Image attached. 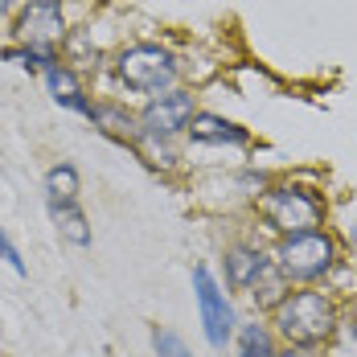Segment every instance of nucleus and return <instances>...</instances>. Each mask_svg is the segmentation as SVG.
I'll return each mask as SVG.
<instances>
[{"instance_id":"obj_1","label":"nucleus","mask_w":357,"mask_h":357,"mask_svg":"<svg viewBox=\"0 0 357 357\" xmlns=\"http://www.w3.org/2000/svg\"><path fill=\"white\" fill-rule=\"evenodd\" d=\"M341 312H337V300L324 291V287H291L284 300L275 304L271 312V328L275 337L291 345V349H321L324 341L337 333Z\"/></svg>"},{"instance_id":"obj_2","label":"nucleus","mask_w":357,"mask_h":357,"mask_svg":"<svg viewBox=\"0 0 357 357\" xmlns=\"http://www.w3.org/2000/svg\"><path fill=\"white\" fill-rule=\"evenodd\" d=\"M107 74L115 78L119 91L156 99L181 86V58L160 41H123L107 58Z\"/></svg>"},{"instance_id":"obj_3","label":"nucleus","mask_w":357,"mask_h":357,"mask_svg":"<svg viewBox=\"0 0 357 357\" xmlns=\"http://www.w3.org/2000/svg\"><path fill=\"white\" fill-rule=\"evenodd\" d=\"M255 218L275 238H287V234H304V230H324L328 206L317 189L284 181V185H267L255 193Z\"/></svg>"},{"instance_id":"obj_4","label":"nucleus","mask_w":357,"mask_h":357,"mask_svg":"<svg viewBox=\"0 0 357 357\" xmlns=\"http://www.w3.org/2000/svg\"><path fill=\"white\" fill-rule=\"evenodd\" d=\"M271 263L291 287H321L337 271L341 247H337V238L328 230H304V234L275 238Z\"/></svg>"},{"instance_id":"obj_5","label":"nucleus","mask_w":357,"mask_h":357,"mask_svg":"<svg viewBox=\"0 0 357 357\" xmlns=\"http://www.w3.org/2000/svg\"><path fill=\"white\" fill-rule=\"evenodd\" d=\"M70 4L66 0H21V8L8 17V41L33 45L45 54H62V41L70 37Z\"/></svg>"},{"instance_id":"obj_6","label":"nucleus","mask_w":357,"mask_h":357,"mask_svg":"<svg viewBox=\"0 0 357 357\" xmlns=\"http://www.w3.org/2000/svg\"><path fill=\"white\" fill-rule=\"evenodd\" d=\"M193 300H197V317H202V333L210 341V349H226L234 345V333H238V317H234V304L226 296V287L218 284V275L197 263L193 267Z\"/></svg>"},{"instance_id":"obj_7","label":"nucleus","mask_w":357,"mask_h":357,"mask_svg":"<svg viewBox=\"0 0 357 357\" xmlns=\"http://www.w3.org/2000/svg\"><path fill=\"white\" fill-rule=\"evenodd\" d=\"M197 95L189 91V86H177V91H165V95H156V99H144L140 107V136L148 140H181L185 132H189V123H193V115H197Z\"/></svg>"},{"instance_id":"obj_8","label":"nucleus","mask_w":357,"mask_h":357,"mask_svg":"<svg viewBox=\"0 0 357 357\" xmlns=\"http://www.w3.org/2000/svg\"><path fill=\"white\" fill-rule=\"evenodd\" d=\"M275 263H271V255L263 247H250V243H234V247H226L222 255V275H226V287L230 291H247L259 284L267 271H271Z\"/></svg>"},{"instance_id":"obj_9","label":"nucleus","mask_w":357,"mask_h":357,"mask_svg":"<svg viewBox=\"0 0 357 357\" xmlns=\"http://www.w3.org/2000/svg\"><path fill=\"white\" fill-rule=\"evenodd\" d=\"M86 119H91L95 132L107 136V140L128 144V148L140 144V111H132L128 103H119V99H95V107H91Z\"/></svg>"},{"instance_id":"obj_10","label":"nucleus","mask_w":357,"mask_h":357,"mask_svg":"<svg viewBox=\"0 0 357 357\" xmlns=\"http://www.w3.org/2000/svg\"><path fill=\"white\" fill-rule=\"evenodd\" d=\"M189 144H210V148H247L250 144V128H243L238 119H226L218 111H197L189 132H185Z\"/></svg>"},{"instance_id":"obj_11","label":"nucleus","mask_w":357,"mask_h":357,"mask_svg":"<svg viewBox=\"0 0 357 357\" xmlns=\"http://www.w3.org/2000/svg\"><path fill=\"white\" fill-rule=\"evenodd\" d=\"M62 62L74 66L78 74H95L107 66V54H103V45L95 41V25H74L70 37L62 41Z\"/></svg>"},{"instance_id":"obj_12","label":"nucleus","mask_w":357,"mask_h":357,"mask_svg":"<svg viewBox=\"0 0 357 357\" xmlns=\"http://www.w3.org/2000/svg\"><path fill=\"white\" fill-rule=\"evenodd\" d=\"M45 214L58 226V234L74 243V247H91V218L78 202H58V197H45Z\"/></svg>"},{"instance_id":"obj_13","label":"nucleus","mask_w":357,"mask_h":357,"mask_svg":"<svg viewBox=\"0 0 357 357\" xmlns=\"http://www.w3.org/2000/svg\"><path fill=\"white\" fill-rule=\"evenodd\" d=\"M280 354V337L271 321H247L234 333V357H275Z\"/></svg>"},{"instance_id":"obj_14","label":"nucleus","mask_w":357,"mask_h":357,"mask_svg":"<svg viewBox=\"0 0 357 357\" xmlns=\"http://www.w3.org/2000/svg\"><path fill=\"white\" fill-rule=\"evenodd\" d=\"M82 193V177L70 160H58L45 169V197H58V202H78Z\"/></svg>"},{"instance_id":"obj_15","label":"nucleus","mask_w":357,"mask_h":357,"mask_svg":"<svg viewBox=\"0 0 357 357\" xmlns=\"http://www.w3.org/2000/svg\"><path fill=\"white\" fill-rule=\"evenodd\" d=\"M41 82H45V91H50V99L54 103H66L70 95H78V91H86V82H82V74L74 70V66H66L62 58L50 66V70L41 74Z\"/></svg>"},{"instance_id":"obj_16","label":"nucleus","mask_w":357,"mask_h":357,"mask_svg":"<svg viewBox=\"0 0 357 357\" xmlns=\"http://www.w3.org/2000/svg\"><path fill=\"white\" fill-rule=\"evenodd\" d=\"M58 58H62V54H45V50H33V45H17V41L0 45V62H13V66H21V70L37 74V78L50 70Z\"/></svg>"},{"instance_id":"obj_17","label":"nucleus","mask_w":357,"mask_h":357,"mask_svg":"<svg viewBox=\"0 0 357 357\" xmlns=\"http://www.w3.org/2000/svg\"><path fill=\"white\" fill-rule=\"evenodd\" d=\"M287 291H291V284H287L284 275H280V271L271 267V271H267V275H263L259 284L250 287V300L259 304V312H267V317H271V312H275V304L284 300Z\"/></svg>"},{"instance_id":"obj_18","label":"nucleus","mask_w":357,"mask_h":357,"mask_svg":"<svg viewBox=\"0 0 357 357\" xmlns=\"http://www.w3.org/2000/svg\"><path fill=\"white\" fill-rule=\"evenodd\" d=\"M152 354L156 357H193L189 345L181 341L173 328H165V324H152Z\"/></svg>"},{"instance_id":"obj_19","label":"nucleus","mask_w":357,"mask_h":357,"mask_svg":"<svg viewBox=\"0 0 357 357\" xmlns=\"http://www.w3.org/2000/svg\"><path fill=\"white\" fill-rule=\"evenodd\" d=\"M0 263L13 271V275H29V267H25V259H21V250H17V243L8 238V230L0 226Z\"/></svg>"},{"instance_id":"obj_20","label":"nucleus","mask_w":357,"mask_h":357,"mask_svg":"<svg viewBox=\"0 0 357 357\" xmlns=\"http://www.w3.org/2000/svg\"><path fill=\"white\" fill-rule=\"evenodd\" d=\"M17 8H21V0H0V21H8Z\"/></svg>"},{"instance_id":"obj_21","label":"nucleus","mask_w":357,"mask_h":357,"mask_svg":"<svg viewBox=\"0 0 357 357\" xmlns=\"http://www.w3.org/2000/svg\"><path fill=\"white\" fill-rule=\"evenodd\" d=\"M275 357H312V354H304V349H291V345H280V354Z\"/></svg>"}]
</instances>
